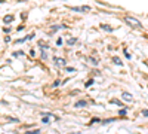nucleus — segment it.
Returning <instances> with one entry per match:
<instances>
[{
    "label": "nucleus",
    "mask_w": 148,
    "mask_h": 134,
    "mask_svg": "<svg viewBox=\"0 0 148 134\" xmlns=\"http://www.w3.org/2000/svg\"><path fill=\"white\" fill-rule=\"evenodd\" d=\"M120 115H126V109H121V110H120Z\"/></svg>",
    "instance_id": "nucleus-6"
},
{
    "label": "nucleus",
    "mask_w": 148,
    "mask_h": 134,
    "mask_svg": "<svg viewBox=\"0 0 148 134\" xmlns=\"http://www.w3.org/2000/svg\"><path fill=\"white\" fill-rule=\"evenodd\" d=\"M125 21L127 24H130L132 27H141V22L136 19V18H132V17H125Z\"/></svg>",
    "instance_id": "nucleus-1"
},
{
    "label": "nucleus",
    "mask_w": 148,
    "mask_h": 134,
    "mask_svg": "<svg viewBox=\"0 0 148 134\" xmlns=\"http://www.w3.org/2000/svg\"><path fill=\"white\" fill-rule=\"evenodd\" d=\"M123 97H125L126 100H129V101L132 100V97H130V94H127V92H126V94H123Z\"/></svg>",
    "instance_id": "nucleus-2"
},
{
    "label": "nucleus",
    "mask_w": 148,
    "mask_h": 134,
    "mask_svg": "<svg viewBox=\"0 0 148 134\" xmlns=\"http://www.w3.org/2000/svg\"><path fill=\"white\" fill-rule=\"evenodd\" d=\"M142 113H144V115H145V116H148V110H144V112H142Z\"/></svg>",
    "instance_id": "nucleus-7"
},
{
    "label": "nucleus",
    "mask_w": 148,
    "mask_h": 134,
    "mask_svg": "<svg viewBox=\"0 0 148 134\" xmlns=\"http://www.w3.org/2000/svg\"><path fill=\"white\" fill-rule=\"evenodd\" d=\"M114 63H116V64H119V66H120V64H121V61H120V60H119V58H117V57H116V58H114Z\"/></svg>",
    "instance_id": "nucleus-5"
},
{
    "label": "nucleus",
    "mask_w": 148,
    "mask_h": 134,
    "mask_svg": "<svg viewBox=\"0 0 148 134\" xmlns=\"http://www.w3.org/2000/svg\"><path fill=\"white\" fill-rule=\"evenodd\" d=\"M12 21V17H5V22H10Z\"/></svg>",
    "instance_id": "nucleus-4"
},
{
    "label": "nucleus",
    "mask_w": 148,
    "mask_h": 134,
    "mask_svg": "<svg viewBox=\"0 0 148 134\" xmlns=\"http://www.w3.org/2000/svg\"><path fill=\"white\" fill-rule=\"evenodd\" d=\"M77 107H82V106H86V101H79L77 104H76Z\"/></svg>",
    "instance_id": "nucleus-3"
}]
</instances>
